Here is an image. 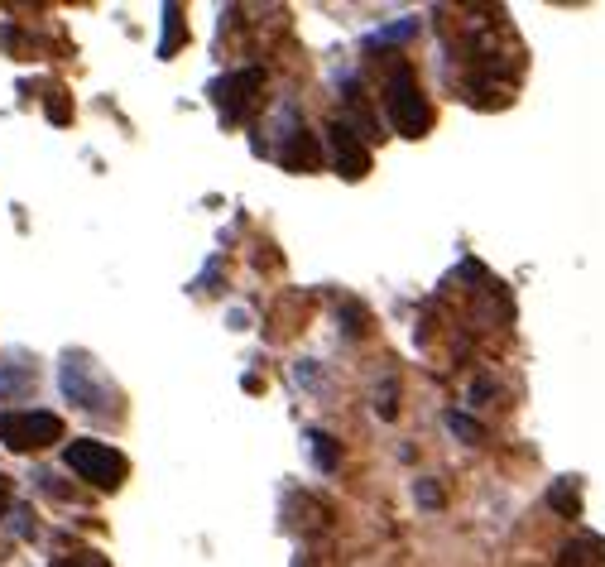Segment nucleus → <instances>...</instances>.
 Listing matches in <instances>:
<instances>
[{
    "label": "nucleus",
    "mask_w": 605,
    "mask_h": 567,
    "mask_svg": "<svg viewBox=\"0 0 605 567\" xmlns=\"http://www.w3.org/2000/svg\"><path fill=\"white\" fill-rule=\"evenodd\" d=\"M385 111H389V121H394V130L409 135V140H423L433 130V106H428L423 87H418V73H413L409 63H394L389 68Z\"/></svg>",
    "instance_id": "nucleus-1"
},
{
    "label": "nucleus",
    "mask_w": 605,
    "mask_h": 567,
    "mask_svg": "<svg viewBox=\"0 0 605 567\" xmlns=\"http://www.w3.org/2000/svg\"><path fill=\"white\" fill-rule=\"evenodd\" d=\"M63 462H68L73 476H82V481L97 486V491H116L125 481V471H130V462H125L121 452L97 443V438H77V443H68L63 447Z\"/></svg>",
    "instance_id": "nucleus-2"
},
{
    "label": "nucleus",
    "mask_w": 605,
    "mask_h": 567,
    "mask_svg": "<svg viewBox=\"0 0 605 567\" xmlns=\"http://www.w3.org/2000/svg\"><path fill=\"white\" fill-rule=\"evenodd\" d=\"M58 385H63V395L73 399L77 409H87V414H111V409H116V390L101 380L97 366H92V356H82V351H68V356H63Z\"/></svg>",
    "instance_id": "nucleus-3"
},
{
    "label": "nucleus",
    "mask_w": 605,
    "mask_h": 567,
    "mask_svg": "<svg viewBox=\"0 0 605 567\" xmlns=\"http://www.w3.org/2000/svg\"><path fill=\"white\" fill-rule=\"evenodd\" d=\"M63 438V419L49 409H5L0 414V443L10 452H34Z\"/></svg>",
    "instance_id": "nucleus-4"
},
{
    "label": "nucleus",
    "mask_w": 605,
    "mask_h": 567,
    "mask_svg": "<svg viewBox=\"0 0 605 567\" xmlns=\"http://www.w3.org/2000/svg\"><path fill=\"white\" fill-rule=\"evenodd\" d=\"M279 164L293 173H313L317 164H322V149H317V140L308 135V125L298 121V106L293 101H284L279 106Z\"/></svg>",
    "instance_id": "nucleus-5"
},
{
    "label": "nucleus",
    "mask_w": 605,
    "mask_h": 567,
    "mask_svg": "<svg viewBox=\"0 0 605 567\" xmlns=\"http://www.w3.org/2000/svg\"><path fill=\"white\" fill-rule=\"evenodd\" d=\"M260 87H265V73H260V68H241V73L221 77L217 87H212V97H217V106H221V121L241 125L245 111L255 106V92H260Z\"/></svg>",
    "instance_id": "nucleus-6"
},
{
    "label": "nucleus",
    "mask_w": 605,
    "mask_h": 567,
    "mask_svg": "<svg viewBox=\"0 0 605 567\" xmlns=\"http://www.w3.org/2000/svg\"><path fill=\"white\" fill-rule=\"evenodd\" d=\"M327 145H332V164H337V173L341 178H365L370 173V145L361 140V130L356 125H346L337 116V121L327 125Z\"/></svg>",
    "instance_id": "nucleus-7"
},
{
    "label": "nucleus",
    "mask_w": 605,
    "mask_h": 567,
    "mask_svg": "<svg viewBox=\"0 0 605 567\" xmlns=\"http://www.w3.org/2000/svg\"><path fill=\"white\" fill-rule=\"evenodd\" d=\"M34 380H39L34 361H25V356H5V361H0V399L29 395V390H34Z\"/></svg>",
    "instance_id": "nucleus-8"
},
{
    "label": "nucleus",
    "mask_w": 605,
    "mask_h": 567,
    "mask_svg": "<svg viewBox=\"0 0 605 567\" xmlns=\"http://www.w3.org/2000/svg\"><path fill=\"white\" fill-rule=\"evenodd\" d=\"M557 567H601V539H572L567 548H562V558H557Z\"/></svg>",
    "instance_id": "nucleus-9"
},
{
    "label": "nucleus",
    "mask_w": 605,
    "mask_h": 567,
    "mask_svg": "<svg viewBox=\"0 0 605 567\" xmlns=\"http://www.w3.org/2000/svg\"><path fill=\"white\" fill-rule=\"evenodd\" d=\"M308 452H313V462H317V471H337L341 467V452H337V443L322 433V428H313L308 433Z\"/></svg>",
    "instance_id": "nucleus-10"
},
{
    "label": "nucleus",
    "mask_w": 605,
    "mask_h": 567,
    "mask_svg": "<svg viewBox=\"0 0 605 567\" xmlns=\"http://www.w3.org/2000/svg\"><path fill=\"white\" fill-rule=\"evenodd\" d=\"M548 505H553L562 519H577L581 515V495H577V486L572 481H557L553 491H548Z\"/></svg>",
    "instance_id": "nucleus-11"
},
{
    "label": "nucleus",
    "mask_w": 605,
    "mask_h": 567,
    "mask_svg": "<svg viewBox=\"0 0 605 567\" xmlns=\"http://www.w3.org/2000/svg\"><path fill=\"white\" fill-rule=\"evenodd\" d=\"M447 428H452V433H457L461 443H481L485 438V428L476 419H471V414H457V409H452V414H447Z\"/></svg>",
    "instance_id": "nucleus-12"
},
{
    "label": "nucleus",
    "mask_w": 605,
    "mask_h": 567,
    "mask_svg": "<svg viewBox=\"0 0 605 567\" xmlns=\"http://www.w3.org/2000/svg\"><path fill=\"white\" fill-rule=\"evenodd\" d=\"M178 34H183V25H178V5H169V10H164V39H159V58H173V49H178Z\"/></svg>",
    "instance_id": "nucleus-13"
},
{
    "label": "nucleus",
    "mask_w": 605,
    "mask_h": 567,
    "mask_svg": "<svg viewBox=\"0 0 605 567\" xmlns=\"http://www.w3.org/2000/svg\"><path fill=\"white\" fill-rule=\"evenodd\" d=\"M394 395H399V385H394V380H385V385L375 390V414H380V419H394V414H399Z\"/></svg>",
    "instance_id": "nucleus-14"
},
{
    "label": "nucleus",
    "mask_w": 605,
    "mask_h": 567,
    "mask_svg": "<svg viewBox=\"0 0 605 567\" xmlns=\"http://www.w3.org/2000/svg\"><path fill=\"white\" fill-rule=\"evenodd\" d=\"M413 495H418V505H423V510H442V486H437V481H418Z\"/></svg>",
    "instance_id": "nucleus-15"
},
{
    "label": "nucleus",
    "mask_w": 605,
    "mask_h": 567,
    "mask_svg": "<svg viewBox=\"0 0 605 567\" xmlns=\"http://www.w3.org/2000/svg\"><path fill=\"white\" fill-rule=\"evenodd\" d=\"M490 395H500V385H495L490 375H481V380L471 385V404H490Z\"/></svg>",
    "instance_id": "nucleus-16"
},
{
    "label": "nucleus",
    "mask_w": 605,
    "mask_h": 567,
    "mask_svg": "<svg viewBox=\"0 0 605 567\" xmlns=\"http://www.w3.org/2000/svg\"><path fill=\"white\" fill-rule=\"evenodd\" d=\"M53 567H106V558H97V553H77V558H63V563Z\"/></svg>",
    "instance_id": "nucleus-17"
},
{
    "label": "nucleus",
    "mask_w": 605,
    "mask_h": 567,
    "mask_svg": "<svg viewBox=\"0 0 605 567\" xmlns=\"http://www.w3.org/2000/svg\"><path fill=\"white\" fill-rule=\"evenodd\" d=\"M413 29H418V20H399V25H389V29H380V39H409Z\"/></svg>",
    "instance_id": "nucleus-18"
},
{
    "label": "nucleus",
    "mask_w": 605,
    "mask_h": 567,
    "mask_svg": "<svg viewBox=\"0 0 605 567\" xmlns=\"http://www.w3.org/2000/svg\"><path fill=\"white\" fill-rule=\"evenodd\" d=\"M49 116H53V121H68V101L58 97V92L49 97Z\"/></svg>",
    "instance_id": "nucleus-19"
},
{
    "label": "nucleus",
    "mask_w": 605,
    "mask_h": 567,
    "mask_svg": "<svg viewBox=\"0 0 605 567\" xmlns=\"http://www.w3.org/2000/svg\"><path fill=\"white\" fill-rule=\"evenodd\" d=\"M10 495H15V486H10V476H0V515L10 510Z\"/></svg>",
    "instance_id": "nucleus-20"
}]
</instances>
